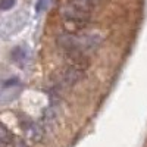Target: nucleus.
Returning <instances> with one entry per match:
<instances>
[{"instance_id":"4","label":"nucleus","mask_w":147,"mask_h":147,"mask_svg":"<svg viewBox=\"0 0 147 147\" xmlns=\"http://www.w3.org/2000/svg\"><path fill=\"white\" fill-rule=\"evenodd\" d=\"M25 131L28 134V138L34 143H40L44 137V127L41 125V122H30L25 127Z\"/></svg>"},{"instance_id":"1","label":"nucleus","mask_w":147,"mask_h":147,"mask_svg":"<svg viewBox=\"0 0 147 147\" xmlns=\"http://www.w3.org/2000/svg\"><path fill=\"white\" fill-rule=\"evenodd\" d=\"M90 16H91V13H87L84 10L74 7L68 2L62 7V19H63L65 30L68 32H72V34H77L87 27Z\"/></svg>"},{"instance_id":"8","label":"nucleus","mask_w":147,"mask_h":147,"mask_svg":"<svg viewBox=\"0 0 147 147\" xmlns=\"http://www.w3.org/2000/svg\"><path fill=\"white\" fill-rule=\"evenodd\" d=\"M16 0H0V10H9L15 6Z\"/></svg>"},{"instance_id":"10","label":"nucleus","mask_w":147,"mask_h":147,"mask_svg":"<svg viewBox=\"0 0 147 147\" xmlns=\"http://www.w3.org/2000/svg\"><path fill=\"white\" fill-rule=\"evenodd\" d=\"M15 147H30L24 140H18V141H15Z\"/></svg>"},{"instance_id":"3","label":"nucleus","mask_w":147,"mask_h":147,"mask_svg":"<svg viewBox=\"0 0 147 147\" xmlns=\"http://www.w3.org/2000/svg\"><path fill=\"white\" fill-rule=\"evenodd\" d=\"M22 90V85L19 82V80L13 78V80H9L3 84L2 90H0V102L2 103H7L10 100H13L18 97V94Z\"/></svg>"},{"instance_id":"7","label":"nucleus","mask_w":147,"mask_h":147,"mask_svg":"<svg viewBox=\"0 0 147 147\" xmlns=\"http://www.w3.org/2000/svg\"><path fill=\"white\" fill-rule=\"evenodd\" d=\"M0 143L2 144H10L13 143V134L10 132V129L0 122Z\"/></svg>"},{"instance_id":"2","label":"nucleus","mask_w":147,"mask_h":147,"mask_svg":"<svg viewBox=\"0 0 147 147\" xmlns=\"http://www.w3.org/2000/svg\"><path fill=\"white\" fill-rule=\"evenodd\" d=\"M85 71H87L85 66L75 65V63H66L65 69L62 71V84L68 85V87L78 84L84 78Z\"/></svg>"},{"instance_id":"11","label":"nucleus","mask_w":147,"mask_h":147,"mask_svg":"<svg viewBox=\"0 0 147 147\" xmlns=\"http://www.w3.org/2000/svg\"><path fill=\"white\" fill-rule=\"evenodd\" d=\"M94 2H96V3H100V0H94Z\"/></svg>"},{"instance_id":"5","label":"nucleus","mask_w":147,"mask_h":147,"mask_svg":"<svg viewBox=\"0 0 147 147\" xmlns=\"http://www.w3.org/2000/svg\"><path fill=\"white\" fill-rule=\"evenodd\" d=\"M68 3L72 5L74 7H77L80 10H84L87 13H91V10L96 7V2L94 0H68Z\"/></svg>"},{"instance_id":"6","label":"nucleus","mask_w":147,"mask_h":147,"mask_svg":"<svg viewBox=\"0 0 147 147\" xmlns=\"http://www.w3.org/2000/svg\"><path fill=\"white\" fill-rule=\"evenodd\" d=\"M10 57H12L13 62L22 63L24 60L28 57V49H27V46H18V47H15L13 50H12V53H10Z\"/></svg>"},{"instance_id":"9","label":"nucleus","mask_w":147,"mask_h":147,"mask_svg":"<svg viewBox=\"0 0 147 147\" xmlns=\"http://www.w3.org/2000/svg\"><path fill=\"white\" fill-rule=\"evenodd\" d=\"M49 5V0H37V3H35V12L37 13H41V12L47 7Z\"/></svg>"}]
</instances>
